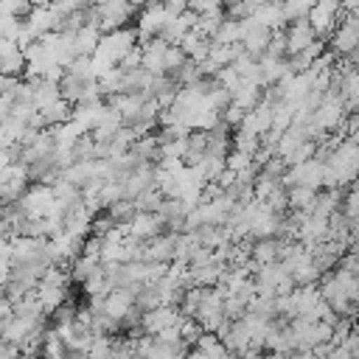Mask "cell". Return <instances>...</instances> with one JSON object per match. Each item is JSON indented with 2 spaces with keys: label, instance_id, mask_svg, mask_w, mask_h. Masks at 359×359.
Listing matches in <instances>:
<instances>
[{
  "label": "cell",
  "instance_id": "obj_4",
  "mask_svg": "<svg viewBox=\"0 0 359 359\" xmlns=\"http://www.w3.org/2000/svg\"><path fill=\"white\" fill-rule=\"evenodd\" d=\"M168 48H171V42H165L163 36L157 39H149V42H143V70H149V73H163L165 70V53H168Z\"/></svg>",
  "mask_w": 359,
  "mask_h": 359
},
{
  "label": "cell",
  "instance_id": "obj_2",
  "mask_svg": "<svg viewBox=\"0 0 359 359\" xmlns=\"http://www.w3.org/2000/svg\"><path fill=\"white\" fill-rule=\"evenodd\" d=\"M238 22H241V45H244V50L252 53V56L266 53L269 45H272V28H266L255 17H247V20H238Z\"/></svg>",
  "mask_w": 359,
  "mask_h": 359
},
{
  "label": "cell",
  "instance_id": "obj_1",
  "mask_svg": "<svg viewBox=\"0 0 359 359\" xmlns=\"http://www.w3.org/2000/svg\"><path fill=\"white\" fill-rule=\"evenodd\" d=\"M135 14V3L132 0H107L101 6H93V11H87L90 22H95L101 31H112V28H123V22Z\"/></svg>",
  "mask_w": 359,
  "mask_h": 359
},
{
  "label": "cell",
  "instance_id": "obj_8",
  "mask_svg": "<svg viewBox=\"0 0 359 359\" xmlns=\"http://www.w3.org/2000/svg\"><path fill=\"white\" fill-rule=\"evenodd\" d=\"M342 90H345V95L356 104V101H359V73H348V79H345Z\"/></svg>",
  "mask_w": 359,
  "mask_h": 359
},
{
  "label": "cell",
  "instance_id": "obj_9",
  "mask_svg": "<svg viewBox=\"0 0 359 359\" xmlns=\"http://www.w3.org/2000/svg\"><path fill=\"white\" fill-rule=\"evenodd\" d=\"M255 3H283V0H255Z\"/></svg>",
  "mask_w": 359,
  "mask_h": 359
},
{
  "label": "cell",
  "instance_id": "obj_7",
  "mask_svg": "<svg viewBox=\"0 0 359 359\" xmlns=\"http://www.w3.org/2000/svg\"><path fill=\"white\" fill-rule=\"evenodd\" d=\"M188 8L196 11V14H208V11H219L222 8V0H191Z\"/></svg>",
  "mask_w": 359,
  "mask_h": 359
},
{
  "label": "cell",
  "instance_id": "obj_5",
  "mask_svg": "<svg viewBox=\"0 0 359 359\" xmlns=\"http://www.w3.org/2000/svg\"><path fill=\"white\" fill-rule=\"evenodd\" d=\"M252 17L261 20V22H264L266 28H272V31H278V28H283V25L289 22V17H286V11H283V3H255Z\"/></svg>",
  "mask_w": 359,
  "mask_h": 359
},
{
  "label": "cell",
  "instance_id": "obj_3",
  "mask_svg": "<svg viewBox=\"0 0 359 359\" xmlns=\"http://www.w3.org/2000/svg\"><path fill=\"white\" fill-rule=\"evenodd\" d=\"M311 42H317V31H314V25L309 22V17L294 20V22H292V28L286 31V50L294 56V53L306 50Z\"/></svg>",
  "mask_w": 359,
  "mask_h": 359
},
{
  "label": "cell",
  "instance_id": "obj_6",
  "mask_svg": "<svg viewBox=\"0 0 359 359\" xmlns=\"http://www.w3.org/2000/svg\"><path fill=\"white\" fill-rule=\"evenodd\" d=\"M101 28L95 25V22H84L79 31H76V50H79V56H93L95 50H98V45H101Z\"/></svg>",
  "mask_w": 359,
  "mask_h": 359
}]
</instances>
